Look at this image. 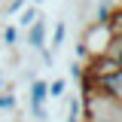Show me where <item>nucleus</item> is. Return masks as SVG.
I'll use <instances>...</instances> for the list:
<instances>
[{
	"label": "nucleus",
	"instance_id": "1",
	"mask_svg": "<svg viewBox=\"0 0 122 122\" xmlns=\"http://www.w3.org/2000/svg\"><path fill=\"white\" fill-rule=\"evenodd\" d=\"M110 40H113L110 25H107V21H92L89 28H86V34H82L79 43L86 46V52H89V58H92V55H104L107 46H110Z\"/></svg>",
	"mask_w": 122,
	"mask_h": 122
},
{
	"label": "nucleus",
	"instance_id": "2",
	"mask_svg": "<svg viewBox=\"0 0 122 122\" xmlns=\"http://www.w3.org/2000/svg\"><path fill=\"white\" fill-rule=\"evenodd\" d=\"M30 116L37 122H46V101H49V92H46V79H34L30 82Z\"/></svg>",
	"mask_w": 122,
	"mask_h": 122
},
{
	"label": "nucleus",
	"instance_id": "3",
	"mask_svg": "<svg viewBox=\"0 0 122 122\" xmlns=\"http://www.w3.org/2000/svg\"><path fill=\"white\" fill-rule=\"evenodd\" d=\"M95 89L101 92V95H107L110 101H116V104L122 107V70H116V73L104 76V79H98V82H95Z\"/></svg>",
	"mask_w": 122,
	"mask_h": 122
},
{
	"label": "nucleus",
	"instance_id": "4",
	"mask_svg": "<svg viewBox=\"0 0 122 122\" xmlns=\"http://www.w3.org/2000/svg\"><path fill=\"white\" fill-rule=\"evenodd\" d=\"M46 30H49V18H43V15H40V18H37V21L25 30V43H28L34 52L46 49Z\"/></svg>",
	"mask_w": 122,
	"mask_h": 122
},
{
	"label": "nucleus",
	"instance_id": "5",
	"mask_svg": "<svg viewBox=\"0 0 122 122\" xmlns=\"http://www.w3.org/2000/svg\"><path fill=\"white\" fill-rule=\"evenodd\" d=\"M15 15H18V28H21V30H28L30 25H34V21L40 18V6H34V3H28L25 9H18Z\"/></svg>",
	"mask_w": 122,
	"mask_h": 122
},
{
	"label": "nucleus",
	"instance_id": "6",
	"mask_svg": "<svg viewBox=\"0 0 122 122\" xmlns=\"http://www.w3.org/2000/svg\"><path fill=\"white\" fill-rule=\"evenodd\" d=\"M64 37H67V25H64V21H58V25H55V30H52V46H49V52H58L61 46H64Z\"/></svg>",
	"mask_w": 122,
	"mask_h": 122
},
{
	"label": "nucleus",
	"instance_id": "7",
	"mask_svg": "<svg viewBox=\"0 0 122 122\" xmlns=\"http://www.w3.org/2000/svg\"><path fill=\"white\" fill-rule=\"evenodd\" d=\"M64 122H82V101L79 98H70L67 101V119Z\"/></svg>",
	"mask_w": 122,
	"mask_h": 122
},
{
	"label": "nucleus",
	"instance_id": "8",
	"mask_svg": "<svg viewBox=\"0 0 122 122\" xmlns=\"http://www.w3.org/2000/svg\"><path fill=\"white\" fill-rule=\"evenodd\" d=\"M0 40H3V46L15 49V46H18V28H15V25H6L3 34H0Z\"/></svg>",
	"mask_w": 122,
	"mask_h": 122
},
{
	"label": "nucleus",
	"instance_id": "9",
	"mask_svg": "<svg viewBox=\"0 0 122 122\" xmlns=\"http://www.w3.org/2000/svg\"><path fill=\"white\" fill-rule=\"evenodd\" d=\"M46 92H49V98H64L67 79H52V82H46Z\"/></svg>",
	"mask_w": 122,
	"mask_h": 122
},
{
	"label": "nucleus",
	"instance_id": "10",
	"mask_svg": "<svg viewBox=\"0 0 122 122\" xmlns=\"http://www.w3.org/2000/svg\"><path fill=\"white\" fill-rule=\"evenodd\" d=\"M104 55H110V58H116V61L122 64V34H116V37L110 40V46H107Z\"/></svg>",
	"mask_w": 122,
	"mask_h": 122
},
{
	"label": "nucleus",
	"instance_id": "11",
	"mask_svg": "<svg viewBox=\"0 0 122 122\" xmlns=\"http://www.w3.org/2000/svg\"><path fill=\"white\" fill-rule=\"evenodd\" d=\"M110 12H113L110 0H98V9H95V18H98V21H107V18H110Z\"/></svg>",
	"mask_w": 122,
	"mask_h": 122
},
{
	"label": "nucleus",
	"instance_id": "12",
	"mask_svg": "<svg viewBox=\"0 0 122 122\" xmlns=\"http://www.w3.org/2000/svg\"><path fill=\"white\" fill-rule=\"evenodd\" d=\"M30 0H9V3H6V9H3V12L6 15H15L18 12V9H25V6H28Z\"/></svg>",
	"mask_w": 122,
	"mask_h": 122
},
{
	"label": "nucleus",
	"instance_id": "13",
	"mask_svg": "<svg viewBox=\"0 0 122 122\" xmlns=\"http://www.w3.org/2000/svg\"><path fill=\"white\" fill-rule=\"evenodd\" d=\"M30 3H34V6H40V3H46V0H30Z\"/></svg>",
	"mask_w": 122,
	"mask_h": 122
},
{
	"label": "nucleus",
	"instance_id": "14",
	"mask_svg": "<svg viewBox=\"0 0 122 122\" xmlns=\"http://www.w3.org/2000/svg\"><path fill=\"white\" fill-rule=\"evenodd\" d=\"M0 92H3V79H0Z\"/></svg>",
	"mask_w": 122,
	"mask_h": 122
},
{
	"label": "nucleus",
	"instance_id": "15",
	"mask_svg": "<svg viewBox=\"0 0 122 122\" xmlns=\"http://www.w3.org/2000/svg\"><path fill=\"white\" fill-rule=\"evenodd\" d=\"M0 79H3V67H0Z\"/></svg>",
	"mask_w": 122,
	"mask_h": 122
}]
</instances>
